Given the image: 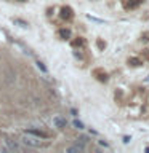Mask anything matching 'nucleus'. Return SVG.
<instances>
[{
	"instance_id": "1",
	"label": "nucleus",
	"mask_w": 149,
	"mask_h": 153,
	"mask_svg": "<svg viewBox=\"0 0 149 153\" xmlns=\"http://www.w3.org/2000/svg\"><path fill=\"white\" fill-rule=\"evenodd\" d=\"M21 140H23L24 145L32 147V148H47V147H48V143L42 142L40 137H35V136H32V134H29V136H24Z\"/></svg>"
},
{
	"instance_id": "2",
	"label": "nucleus",
	"mask_w": 149,
	"mask_h": 153,
	"mask_svg": "<svg viewBox=\"0 0 149 153\" xmlns=\"http://www.w3.org/2000/svg\"><path fill=\"white\" fill-rule=\"evenodd\" d=\"M3 142H5V145H7V148H5L7 152H24V150H26L23 145H19L18 142L11 140V139H5Z\"/></svg>"
},
{
	"instance_id": "3",
	"label": "nucleus",
	"mask_w": 149,
	"mask_h": 153,
	"mask_svg": "<svg viewBox=\"0 0 149 153\" xmlns=\"http://www.w3.org/2000/svg\"><path fill=\"white\" fill-rule=\"evenodd\" d=\"M91 75H93L98 81H101V83H108V80H109V75L104 69H93Z\"/></svg>"
},
{
	"instance_id": "4",
	"label": "nucleus",
	"mask_w": 149,
	"mask_h": 153,
	"mask_svg": "<svg viewBox=\"0 0 149 153\" xmlns=\"http://www.w3.org/2000/svg\"><path fill=\"white\" fill-rule=\"evenodd\" d=\"M59 18L62 19V21H71V19L74 18V10H72L71 7H67V5L61 7V10H59Z\"/></svg>"
},
{
	"instance_id": "5",
	"label": "nucleus",
	"mask_w": 149,
	"mask_h": 153,
	"mask_svg": "<svg viewBox=\"0 0 149 153\" xmlns=\"http://www.w3.org/2000/svg\"><path fill=\"white\" fill-rule=\"evenodd\" d=\"M27 134H32V136L40 137V139H50V137H53L51 132L43 131V129H27Z\"/></svg>"
},
{
	"instance_id": "6",
	"label": "nucleus",
	"mask_w": 149,
	"mask_h": 153,
	"mask_svg": "<svg viewBox=\"0 0 149 153\" xmlns=\"http://www.w3.org/2000/svg\"><path fill=\"white\" fill-rule=\"evenodd\" d=\"M72 35V32H71V29H67V27H62L58 30V37L61 38V40H69Z\"/></svg>"
},
{
	"instance_id": "7",
	"label": "nucleus",
	"mask_w": 149,
	"mask_h": 153,
	"mask_svg": "<svg viewBox=\"0 0 149 153\" xmlns=\"http://www.w3.org/2000/svg\"><path fill=\"white\" fill-rule=\"evenodd\" d=\"M87 45V40L84 37H75L74 40L71 42V46L72 48H82V46H85Z\"/></svg>"
},
{
	"instance_id": "8",
	"label": "nucleus",
	"mask_w": 149,
	"mask_h": 153,
	"mask_svg": "<svg viewBox=\"0 0 149 153\" xmlns=\"http://www.w3.org/2000/svg\"><path fill=\"white\" fill-rule=\"evenodd\" d=\"M143 2H144V0H127V2H125V5H123V7L127 8V10H133V8L139 7V5H141Z\"/></svg>"
},
{
	"instance_id": "9",
	"label": "nucleus",
	"mask_w": 149,
	"mask_h": 153,
	"mask_svg": "<svg viewBox=\"0 0 149 153\" xmlns=\"http://www.w3.org/2000/svg\"><path fill=\"white\" fill-rule=\"evenodd\" d=\"M53 123H55V126L56 128H59V129H64L66 128V120L64 118H61V117H55V118H53Z\"/></svg>"
},
{
	"instance_id": "10",
	"label": "nucleus",
	"mask_w": 149,
	"mask_h": 153,
	"mask_svg": "<svg viewBox=\"0 0 149 153\" xmlns=\"http://www.w3.org/2000/svg\"><path fill=\"white\" fill-rule=\"evenodd\" d=\"M128 65H132V67H141V61L138 59V57H128Z\"/></svg>"
},
{
	"instance_id": "11",
	"label": "nucleus",
	"mask_w": 149,
	"mask_h": 153,
	"mask_svg": "<svg viewBox=\"0 0 149 153\" xmlns=\"http://www.w3.org/2000/svg\"><path fill=\"white\" fill-rule=\"evenodd\" d=\"M13 22H14V24H18L19 27H24V29H26V27H29V22L23 21V19H18V18H13Z\"/></svg>"
},
{
	"instance_id": "12",
	"label": "nucleus",
	"mask_w": 149,
	"mask_h": 153,
	"mask_svg": "<svg viewBox=\"0 0 149 153\" xmlns=\"http://www.w3.org/2000/svg\"><path fill=\"white\" fill-rule=\"evenodd\" d=\"M96 46H98L99 50L103 51L104 48H106V42H103V40H101V38H98V40H96Z\"/></svg>"
},
{
	"instance_id": "13",
	"label": "nucleus",
	"mask_w": 149,
	"mask_h": 153,
	"mask_svg": "<svg viewBox=\"0 0 149 153\" xmlns=\"http://www.w3.org/2000/svg\"><path fill=\"white\" fill-rule=\"evenodd\" d=\"M35 64H37V67H38V69H40V70L43 72V74H47V72H48V70H47V67L43 65V62H40V61H37Z\"/></svg>"
},
{
	"instance_id": "14",
	"label": "nucleus",
	"mask_w": 149,
	"mask_h": 153,
	"mask_svg": "<svg viewBox=\"0 0 149 153\" xmlns=\"http://www.w3.org/2000/svg\"><path fill=\"white\" fill-rule=\"evenodd\" d=\"M141 42H149V32H144V33H141Z\"/></svg>"
},
{
	"instance_id": "15",
	"label": "nucleus",
	"mask_w": 149,
	"mask_h": 153,
	"mask_svg": "<svg viewBox=\"0 0 149 153\" xmlns=\"http://www.w3.org/2000/svg\"><path fill=\"white\" fill-rule=\"evenodd\" d=\"M141 54H143V57H144V59H147V61H149V48H146V50H143V53H141Z\"/></svg>"
},
{
	"instance_id": "16",
	"label": "nucleus",
	"mask_w": 149,
	"mask_h": 153,
	"mask_svg": "<svg viewBox=\"0 0 149 153\" xmlns=\"http://www.w3.org/2000/svg\"><path fill=\"white\" fill-rule=\"evenodd\" d=\"M74 126H75L77 129H84V124H82L80 121H77V120H75V121H74Z\"/></svg>"
},
{
	"instance_id": "17",
	"label": "nucleus",
	"mask_w": 149,
	"mask_h": 153,
	"mask_svg": "<svg viewBox=\"0 0 149 153\" xmlns=\"http://www.w3.org/2000/svg\"><path fill=\"white\" fill-rule=\"evenodd\" d=\"M16 2H27V0H16Z\"/></svg>"
},
{
	"instance_id": "18",
	"label": "nucleus",
	"mask_w": 149,
	"mask_h": 153,
	"mask_svg": "<svg viewBox=\"0 0 149 153\" xmlns=\"http://www.w3.org/2000/svg\"><path fill=\"white\" fill-rule=\"evenodd\" d=\"M146 152H147V153H149V147H147V148H146Z\"/></svg>"
}]
</instances>
